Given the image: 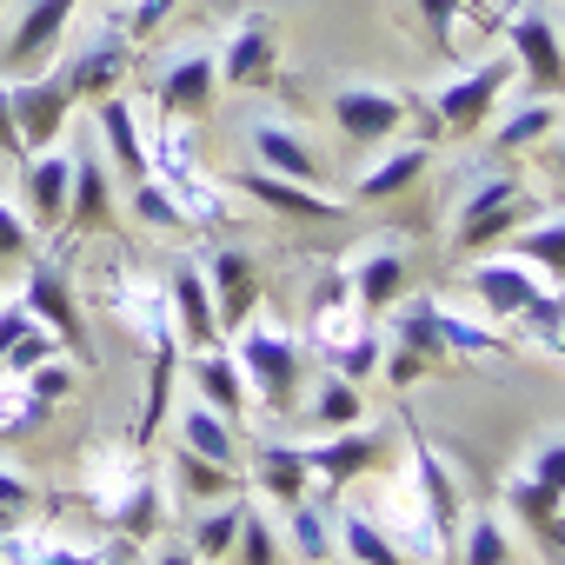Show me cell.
Instances as JSON below:
<instances>
[{"mask_svg": "<svg viewBox=\"0 0 565 565\" xmlns=\"http://www.w3.org/2000/svg\"><path fill=\"white\" fill-rule=\"evenodd\" d=\"M466 294L479 300V313H486V320L519 327V340H532L539 353H552L558 320H565V294L552 287L545 273H532L525 259H472Z\"/></svg>", "mask_w": 565, "mask_h": 565, "instance_id": "1", "label": "cell"}, {"mask_svg": "<svg viewBox=\"0 0 565 565\" xmlns=\"http://www.w3.org/2000/svg\"><path fill=\"white\" fill-rule=\"evenodd\" d=\"M233 360L246 373V393L259 399L266 419H294L300 413V393H307V347L287 333V327H273V320H246L233 333Z\"/></svg>", "mask_w": 565, "mask_h": 565, "instance_id": "2", "label": "cell"}, {"mask_svg": "<svg viewBox=\"0 0 565 565\" xmlns=\"http://www.w3.org/2000/svg\"><path fill=\"white\" fill-rule=\"evenodd\" d=\"M333 127H340L347 140H366V147H386V140H399L406 127H419L426 147L446 140L439 120H433V100H419V94H406V87H393V81H340V87H333Z\"/></svg>", "mask_w": 565, "mask_h": 565, "instance_id": "3", "label": "cell"}, {"mask_svg": "<svg viewBox=\"0 0 565 565\" xmlns=\"http://www.w3.org/2000/svg\"><path fill=\"white\" fill-rule=\"evenodd\" d=\"M525 213H532V193L519 173H505V167L472 173L459 193V213H452V253H479V246L512 239L525 226Z\"/></svg>", "mask_w": 565, "mask_h": 565, "instance_id": "4", "label": "cell"}, {"mask_svg": "<svg viewBox=\"0 0 565 565\" xmlns=\"http://www.w3.org/2000/svg\"><path fill=\"white\" fill-rule=\"evenodd\" d=\"M499 505L512 519H525V532H539L545 545L565 532V433H552L525 452V466L499 486Z\"/></svg>", "mask_w": 565, "mask_h": 565, "instance_id": "5", "label": "cell"}, {"mask_svg": "<svg viewBox=\"0 0 565 565\" xmlns=\"http://www.w3.org/2000/svg\"><path fill=\"white\" fill-rule=\"evenodd\" d=\"M380 373L406 393L413 380H433V373H446V340H439V300L433 294H399V307H393V327L380 333Z\"/></svg>", "mask_w": 565, "mask_h": 565, "instance_id": "6", "label": "cell"}, {"mask_svg": "<svg viewBox=\"0 0 565 565\" xmlns=\"http://www.w3.org/2000/svg\"><path fill=\"white\" fill-rule=\"evenodd\" d=\"M519 81V67H512V54H486L479 67H459L446 87H433L426 100H433V120H439V134L446 140H472L486 120H492V107H499V94Z\"/></svg>", "mask_w": 565, "mask_h": 565, "instance_id": "7", "label": "cell"}, {"mask_svg": "<svg viewBox=\"0 0 565 565\" xmlns=\"http://www.w3.org/2000/svg\"><path fill=\"white\" fill-rule=\"evenodd\" d=\"M499 34H505L512 67L525 74V87H532L539 100H565V41H558L552 14H539V8H512V14L499 21Z\"/></svg>", "mask_w": 565, "mask_h": 565, "instance_id": "8", "label": "cell"}, {"mask_svg": "<svg viewBox=\"0 0 565 565\" xmlns=\"http://www.w3.org/2000/svg\"><path fill=\"white\" fill-rule=\"evenodd\" d=\"M340 266H347V279H353V300H360L366 320H373V313H393L399 294H406V279H413V253H406L399 233H373V239H360V253L340 259Z\"/></svg>", "mask_w": 565, "mask_h": 565, "instance_id": "9", "label": "cell"}, {"mask_svg": "<svg viewBox=\"0 0 565 565\" xmlns=\"http://www.w3.org/2000/svg\"><path fill=\"white\" fill-rule=\"evenodd\" d=\"M200 273H206V294H213L220 333H239V327L259 313V300H266V273H259V259H253L246 246H206Z\"/></svg>", "mask_w": 565, "mask_h": 565, "instance_id": "10", "label": "cell"}, {"mask_svg": "<svg viewBox=\"0 0 565 565\" xmlns=\"http://www.w3.org/2000/svg\"><path fill=\"white\" fill-rule=\"evenodd\" d=\"M21 307H28V313H34V320L47 327V333H61L74 360H87V320H81L74 279H67V253H54V259H34V266H28Z\"/></svg>", "mask_w": 565, "mask_h": 565, "instance_id": "11", "label": "cell"}, {"mask_svg": "<svg viewBox=\"0 0 565 565\" xmlns=\"http://www.w3.org/2000/svg\"><path fill=\"white\" fill-rule=\"evenodd\" d=\"M114 233V180H107V153L94 140L74 147V186H67V220H61V253H74V239Z\"/></svg>", "mask_w": 565, "mask_h": 565, "instance_id": "12", "label": "cell"}, {"mask_svg": "<svg viewBox=\"0 0 565 565\" xmlns=\"http://www.w3.org/2000/svg\"><path fill=\"white\" fill-rule=\"evenodd\" d=\"M140 472H147V446H134V439H94L87 459H81V486H74L67 499H81V505L107 525V512L134 492Z\"/></svg>", "mask_w": 565, "mask_h": 565, "instance_id": "13", "label": "cell"}, {"mask_svg": "<svg viewBox=\"0 0 565 565\" xmlns=\"http://www.w3.org/2000/svg\"><path fill=\"white\" fill-rule=\"evenodd\" d=\"M386 459V433L380 426H347V433H320L313 446H307V472H313V486L320 492H340V486H353V479H366L373 466Z\"/></svg>", "mask_w": 565, "mask_h": 565, "instance_id": "14", "label": "cell"}, {"mask_svg": "<svg viewBox=\"0 0 565 565\" xmlns=\"http://www.w3.org/2000/svg\"><path fill=\"white\" fill-rule=\"evenodd\" d=\"M413 492H419V505H426V519H433L439 558L452 565V545H459V525H466V492H459V479L446 472L439 446L419 439V433H413Z\"/></svg>", "mask_w": 565, "mask_h": 565, "instance_id": "15", "label": "cell"}, {"mask_svg": "<svg viewBox=\"0 0 565 565\" xmlns=\"http://www.w3.org/2000/svg\"><path fill=\"white\" fill-rule=\"evenodd\" d=\"M8 107H14L21 147L41 153V147L61 140V127H67V114H74V94H67L61 74H21V81H8Z\"/></svg>", "mask_w": 565, "mask_h": 565, "instance_id": "16", "label": "cell"}, {"mask_svg": "<svg viewBox=\"0 0 565 565\" xmlns=\"http://www.w3.org/2000/svg\"><path fill=\"white\" fill-rule=\"evenodd\" d=\"M213 67H220V87H273V74H279V34H273V21L266 14H239L233 34L220 41Z\"/></svg>", "mask_w": 565, "mask_h": 565, "instance_id": "17", "label": "cell"}, {"mask_svg": "<svg viewBox=\"0 0 565 565\" xmlns=\"http://www.w3.org/2000/svg\"><path fill=\"white\" fill-rule=\"evenodd\" d=\"M220 94V67H213V47H180L160 74H153V107L173 114V120H200Z\"/></svg>", "mask_w": 565, "mask_h": 565, "instance_id": "18", "label": "cell"}, {"mask_svg": "<svg viewBox=\"0 0 565 565\" xmlns=\"http://www.w3.org/2000/svg\"><path fill=\"white\" fill-rule=\"evenodd\" d=\"M127 61H134V41L120 34V21H107L100 28V41H87L67 67H61V81H67V94H74V107L87 100H107V94H120V81H127Z\"/></svg>", "mask_w": 565, "mask_h": 565, "instance_id": "19", "label": "cell"}, {"mask_svg": "<svg viewBox=\"0 0 565 565\" xmlns=\"http://www.w3.org/2000/svg\"><path fill=\"white\" fill-rule=\"evenodd\" d=\"M233 193H246L253 206H266V213H279V220H347V206H353V200H340V193H320V186H307V180H279V173H266V167L239 173Z\"/></svg>", "mask_w": 565, "mask_h": 565, "instance_id": "20", "label": "cell"}, {"mask_svg": "<svg viewBox=\"0 0 565 565\" xmlns=\"http://www.w3.org/2000/svg\"><path fill=\"white\" fill-rule=\"evenodd\" d=\"M167 313H173V333H180L186 353L226 340V333H220V313H213V294H206L200 259H173V273H167Z\"/></svg>", "mask_w": 565, "mask_h": 565, "instance_id": "21", "label": "cell"}, {"mask_svg": "<svg viewBox=\"0 0 565 565\" xmlns=\"http://www.w3.org/2000/svg\"><path fill=\"white\" fill-rule=\"evenodd\" d=\"M67 186H74V153H61V147L28 153V160H21V213H28V226L61 233V220H67Z\"/></svg>", "mask_w": 565, "mask_h": 565, "instance_id": "22", "label": "cell"}, {"mask_svg": "<svg viewBox=\"0 0 565 565\" xmlns=\"http://www.w3.org/2000/svg\"><path fill=\"white\" fill-rule=\"evenodd\" d=\"M246 140H253V160H259L266 173H279V180H307V186H320V180H327L320 147H313L300 127H287V120H253V127H246Z\"/></svg>", "mask_w": 565, "mask_h": 565, "instance_id": "23", "label": "cell"}, {"mask_svg": "<svg viewBox=\"0 0 565 565\" xmlns=\"http://www.w3.org/2000/svg\"><path fill=\"white\" fill-rule=\"evenodd\" d=\"M186 380H193L200 406H213L226 426H239V419H246L253 393H246V373H239V360H233V347H226V340H220V347H200V353L186 360Z\"/></svg>", "mask_w": 565, "mask_h": 565, "instance_id": "24", "label": "cell"}, {"mask_svg": "<svg viewBox=\"0 0 565 565\" xmlns=\"http://www.w3.org/2000/svg\"><path fill=\"white\" fill-rule=\"evenodd\" d=\"M74 8H81V0H28L21 21H14V34H8V47H0V61H8L14 74H21V67H41V61L61 47Z\"/></svg>", "mask_w": 565, "mask_h": 565, "instance_id": "25", "label": "cell"}, {"mask_svg": "<svg viewBox=\"0 0 565 565\" xmlns=\"http://www.w3.org/2000/svg\"><path fill=\"white\" fill-rule=\"evenodd\" d=\"M94 140H107V160L127 173V186L153 173V160H147V134H140V120H134V107H127L120 94L94 100Z\"/></svg>", "mask_w": 565, "mask_h": 565, "instance_id": "26", "label": "cell"}, {"mask_svg": "<svg viewBox=\"0 0 565 565\" xmlns=\"http://www.w3.org/2000/svg\"><path fill=\"white\" fill-rule=\"evenodd\" d=\"M253 486L287 512L294 499H307L313 492V472H307V446H287V439H266V446H253Z\"/></svg>", "mask_w": 565, "mask_h": 565, "instance_id": "27", "label": "cell"}, {"mask_svg": "<svg viewBox=\"0 0 565 565\" xmlns=\"http://www.w3.org/2000/svg\"><path fill=\"white\" fill-rule=\"evenodd\" d=\"M426 167H433V147L426 140H406V147H393L386 160H373L360 180H353V200L366 206V200H399V193H413L419 180H426Z\"/></svg>", "mask_w": 565, "mask_h": 565, "instance_id": "28", "label": "cell"}, {"mask_svg": "<svg viewBox=\"0 0 565 565\" xmlns=\"http://www.w3.org/2000/svg\"><path fill=\"white\" fill-rule=\"evenodd\" d=\"M180 446L186 452H200V459H213V466H226V472H239L246 459H239V426H226L213 406H180Z\"/></svg>", "mask_w": 565, "mask_h": 565, "instance_id": "29", "label": "cell"}, {"mask_svg": "<svg viewBox=\"0 0 565 565\" xmlns=\"http://www.w3.org/2000/svg\"><path fill=\"white\" fill-rule=\"evenodd\" d=\"M167 492H173V499H186V505L233 499V492H239V472H226V466H213V459H200V452L173 446V459H167Z\"/></svg>", "mask_w": 565, "mask_h": 565, "instance_id": "30", "label": "cell"}, {"mask_svg": "<svg viewBox=\"0 0 565 565\" xmlns=\"http://www.w3.org/2000/svg\"><path fill=\"white\" fill-rule=\"evenodd\" d=\"M167 512H173V492H167V479L140 472V479H134V492H127V499L107 512V525H114L120 539H140V545H147V539L167 525Z\"/></svg>", "mask_w": 565, "mask_h": 565, "instance_id": "31", "label": "cell"}, {"mask_svg": "<svg viewBox=\"0 0 565 565\" xmlns=\"http://www.w3.org/2000/svg\"><path fill=\"white\" fill-rule=\"evenodd\" d=\"M512 259H525L532 273H545L552 279V287L565 294V213H545V220H525L512 239Z\"/></svg>", "mask_w": 565, "mask_h": 565, "instance_id": "32", "label": "cell"}, {"mask_svg": "<svg viewBox=\"0 0 565 565\" xmlns=\"http://www.w3.org/2000/svg\"><path fill=\"white\" fill-rule=\"evenodd\" d=\"M300 413L313 419V433H347V426H360V419H366V386H353V380L327 373L313 393H300Z\"/></svg>", "mask_w": 565, "mask_h": 565, "instance_id": "33", "label": "cell"}, {"mask_svg": "<svg viewBox=\"0 0 565 565\" xmlns=\"http://www.w3.org/2000/svg\"><path fill=\"white\" fill-rule=\"evenodd\" d=\"M239 519H246V499L233 492V499H213V505H193V558L200 565H220L226 552H233V539H239Z\"/></svg>", "mask_w": 565, "mask_h": 565, "instance_id": "34", "label": "cell"}, {"mask_svg": "<svg viewBox=\"0 0 565 565\" xmlns=\"http://www.w3.org/2000/svg\"><path fill=\"white\" fill-rule=\"evenodd\" d=\"M287 539H294V552H300V565H333V552H340V532H333V512H327V505H313V492L287 505Z\"/></svg>", "mask_w": 565, "mask_h": 565, "instance_id": "35", "label": "cell"}, {"mask_svg": "<svg viewBox=\"0 0 565 565\" xmlns=\"http://www.w3.org/2000/svg\"><path fill=\"white\" fill-rule=\"evenodd\" d=\"M452 558L459 565H519V545H512V532H505L499 512H466Z\"/></svg>", "mask_w": 565, "mask_h": 565, "instance_id": "36", "label": "cell"}, {"mask_svg": "<svg viewBox=\"0 0 565 565\" xmlns=\"http://www.w3.org/2000/svg\"><path fill=\"white\" fill-rule=\"evenodd\" d=\"M333 532H340V552H347L353 565H413V558L386 539V525H380V519H366V512H353V505L333 519Z\"/></svg>", "mask_w": 565, "mask_h": 565, "instance_id": "37", "label": "cell"}, {"mask_svg": "<svg viewBox=\"0 0 565 565\" xmlns=\"http://www.w3.org/2000/svg\"><path fill=\"white\" fill-rule=\"evenodd\" d=\"M439 340H446V353H459V360H512V340H505V333H492V327L452 313L446 300H439Z\"/></svg>", "mask_w": 565, "mask_h": 565, "instance_id": "38", "label": "cell"}, {"mask_svg": "<svg viewBox=\"0 0 565 565\" xmlns=\"http://www.w3.org/2000/svg\"><path fill=\"white\" fill-rule=\"evenodd\" d=\"M558 114H565L558 100H539V94H532L525 107H512V114L499 120V134H492V147H499V153H525V147H539V140H545V134L558 127Z\"/></svg>", "mask_w": 565, "mask_h": 565, "instance_id": "39", "label": "cell"}, {"mask_svg": "<svg viewBox=\"0 0 565 565\" xmlns=\"http://www.w3.org/2000/svg\"><path fill=\"white\" fill-rule=\"evenodd\" d=\"M127 206H134V220H140V226H160V233H193V220H186V206L173 200V186H167L160 173H147V180H134V186H127Z\"/></svg>", "mask_w": 565, "mask_h": 565, "instance_id": "40", "label": "cell"}, {"mask_svg": "<svg viewBox=\"0 0 565 565\" xmlns=\"http://www.w3.org/2000/svg\"><path fill=\"white\" fill-rule=\"evenodd\" d=\"M380 333L373 327H353L347 340H333V347H320V360H327V373H340V380H353V386H366L373 373H380Z\"/></svg>", "mask_w": 565, "mask_h": 565, "instance_id": "41", "label": "cell"}, {"mask_svg": "<svg viewBox=\"0 0 565 565\" xmlns=\"http://www.w3.org/2000/svg\"><path fill=\"white\" fill-rule=\"evenodd\" d=\"M54 512V492H41L28 472H14V466H0V532H8V525H28L34 512Z\"/></svg>", "mask_w": 565, "mask_h": 565, "instance_id": "42", "label": "cell"}, {"mask_svg": "<svg viewBox=\"0 0 565 565\" xmlns=\"http://www.w3.org/2000/svg\"><path fill=\"white\" fill-rule=\"evenodd\" d=\"M74 386H81V360H67V353H61V360H41L34 373H21V393H28L34 406H47V413H54Z\"/></svg>", "mask_w": 565, "mask_h": 565, "instance_id": "43", "label": "cell"}, {"mask_svg": "<svg viewBox=\"0 0 565 565\" xmlns=\"http://www.w3.org/2000/svg\"><path fill=\"white\" fill-rule=\"evenodd\" d=\"M61 353H67V340H61V333H47V327L34 320V327L14 340V353L0 360V380H21V373H34L41 360H61ZM67 360H74V353H67Z\"/></svg>", "mask_w": 565, "mask_h": 565, "instance_id": "44", "label": "cell"}, {"mask_svg": "<svg viewBox=\"0 0 565 565\" xmlns=\"http://www.w3.org/2000/svg\"><path fill=\"white\" fill-rule=\"evenodd\" d=\"M233 565H273L279 558V539H273V525L246 505V519H239V539H233V552H226Z\"/></svg>", "mask_w": 565, "mask_h": 565, "instance_id": "45", "label": "cell"}, {"mask_svg": "<svg viewBox=\"0 0 565 565\" xmlns=\"http://www.w3.org/2000/svg\"><path fill=\"white\" fill-rule=\"evenodd\" d=\"M47 419V406H34L28 393H21V380H0V439H21V433H34Z\"/></svg>", "mask_w": 565, "mask_h": 565, "instance_id": "46", "label": "cell"}, {"mask_svg": "<svg viewBox=\"0 0 565 565\" xmlns=\"http://www.w3.org/2000/svg\"><path fill=\"white\" fill-rule=\"evenodd\" d=\"M173 8L180 0H127V14H120V34L134 41V47H147L167 21H173Z\"/></svg>", "mask_w": 565, "mask_h": 565, "instance_id": "47", "label": "cell"}, {"mask_svg": "<svg viewBox=\"0 0 565 565\" xmlns=\"http://www.w3.org/2000/svg\"><path fill=\"white\" fill-rule=\"evenodd\" d=\"M28 233H34V226H28V213L0 200V259H21V253H28Z\"/></svg>", "mask_w": 565, "mask_h": 565, "instance_id": "48", "label": "cell"}, {"mask_svg": "<svg viewBox=\"0 0 565 565\" xmlns=\"http://www.w3.org/2000/svg\"><path fill=\"white\" fill-rule=\"evenodd\" d=\"M94 552L87 545H61V539H41V552L28 558V565H87Z\"/></svg>", "mask_w": 565, "mask_h": 565, "instance_id": "49", "label": "cell"}, {"mask_svg": "<svg viewBox=\"0 0 565 565\" xmlns=\"http://www.w3.org/2000/svg\"><path fill=\"white\" fill-rule=\"evenodd\" d=\"M0 153H8V160H28L21 127H14V107H8V81H0Z\"/></svg>", "mask_w": 565, "mask_h": 565, "instance_id": "50", "label": "cell"}, {"mask_svg": "<svg viewBox=\"0 0 565 565\" xmlns=\"http://www.w3.org/2000/svg\"><path fill=\"white\" fill-rule=\"evenodd\" d=\"M87 565H140V539H120V532H114V539H107Z\"/></svg>", "mask_w": 565, "mask_h": 565, "instance_id": "51", "label": "cell"}, {"mask_svg": "<svg viewBox=\"0 0 565 565\" xmlns=\"http://www.w3.org/2000/svg\"><path fill=\"white\" fill-rule=\"evenodd\" d=\"M153 565H200V558H193V545H160Z\"/></svg>", "mask_w": 565, "mask_h": 565, "instance_id": "52", "label": "cell"}, {"mask_svg": "<svg viewBox=\"0 0 565 565\" xmlns=\"http://www.w3.org/2000/svg\"><path fill=\"white\" fill-rule=\"evenodd\" d=\"M459 8H466V14H472V21H479V28H492V34H499V14H492V8H486V0H459Z\"/></svg>", "mask_w": 565, "mask_h": 565, "instance_id": "53", "label": "cell"}, {"mask_svg": "<svg viewBox=\"0 0 565 565\" xmlns=\"http://www.w3.org/2000/svg\"><path fill=\"white\" fill-rule=\"evenodd\" d=\"M552 353H558V360H565V320H558V340H552Z\"/></svg>", "mask_w": 565, "mask_h": 565, "instance_id": "54", "label": "cell"}, {"mask_svg": "<svg viewBox=\"0 0 565 565\" xmlns=\"http://www.w3.org/2000/svg\"><path fill=\"white\" fill-rule=\"evenodd\" d=\"M552 160H558V173H565V140H558V147H552Z\"/></svg>", "mask_w": 565, "mask_h": 565, "instance_id": "55", "label": "cell"}, {"mask_svg": "<svg viewBox=\"0 0 565 565\" xmlns=\"http://www.w3.org/2000/svg\"><path fill=\"white\" fill-rule=\"evenodd\" d=\"M552 545H558V552H565V532H558V539H552Z\"/></svg>", "mask_w": 565, "mask_h": 565, "instance_id": "56", "label": "cell"}]
</instances>
